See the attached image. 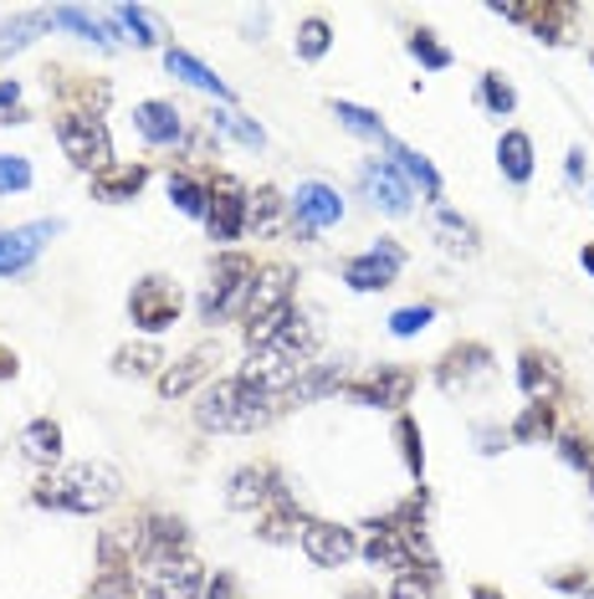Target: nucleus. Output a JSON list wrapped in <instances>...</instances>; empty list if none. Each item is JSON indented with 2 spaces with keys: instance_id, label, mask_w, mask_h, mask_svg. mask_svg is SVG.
I'll return each instance as SVG.
<instances>
[{
  "instance_id": "obj_1",
  "label": "nucleus",
  "mask_w": 594,
  "mask_h": 599,
  "mask_svg": "<svg viewBox=\"0 0 594 599\" xmlns=\"http://www.w3.org/2000/svg\"><path fill=\"white\" fill-rule=\"evenodd\" d=\"M123 477L108 461H78L62 466L37 487L41 507H62V512H103L108 502H119Z\"/></svg>"
},
{
  "instance_id": "obj_2",
  "label": "nucleus",
  "mask_w": 594,
  "mask_h": 599,
  "mask_svg": "<svg viewBox=\"0 0 594 599\" xmlns=\"http://www.w3.org/2000/svg\"><path fill=\"white\" fill-rule=\"evenodd\" d=\"M195 420L205 430H256L272 420V399L241 379H215L195 405Z\"/></svg>"
},
{
  "instance_id": "obj_3",
  "label": "nucleus",
  "mask_w": 594,
  "mask_h": 599,
  "mask_svg": "<svg viewBox=\"0 0 594 599\" xmlns=\"http://www.w3.org/2000/svg\"><path fill=\"white\" fill-rule=\"evenodd\" d=\"M241 313H246V344L251 348L272 344L278 328L292 318V272L288 266H266V272H256Z\"/></svg>"
},
{
  "instance_id": "obj_4",
  "label": "nucleus",
  "mask_w": 594,
  "mask_h": 599,
  "mask_svg": "<svg viewBox=\"0 0 594 599\" xmlns=\"http://www.w3.org/2000/svg\"><path fill=\"white\" fill-rule=\"evenodd\" d=\"M251 277H256V266H251V256H241V252H221V256H215L211 287H205V297H200V318H205V323H221L225 313H236V307H246Z\"/></svg>"
},
{
  "instance_id": "obj_5",
  "label": "nucleus",
  "mask_w": 594,
  "mask_h": 599,
  "mask_svg": "<svg viewBox=\"0 0 594 599\" xmlns=\"http://www.w3.org/2000/svg\"><path fill=\"white\" fill-rule=\"evenodd\" d=\"M57 139H62V154L78 164V170L103 174L108 164H113V139H108L103 119H93V113H67V119L57 123Z\"/></svg>"
},
{
  "instance_id": "obj_6",
  "label": "nucleus",
  "mask_w": 594,
  "mask_h": 599,
  "mask_svg": "<svg viewBox=\"0 0 594 599\" xmlns=\"http://www.w3.org/2000/svg\"><path fill=\"white\" fill-rule=\"evenodd\" d=\"M236 379H241V385H251V389H262L266 399H272V395H292L298 379H303V364L282 359L278 348H251V359L241 364Z\"/></svg>"
},
{
  "instance_id": "obj_7",
  "label": "nucleus",
  "mask_w": 594,
  "mask_h": 599,
  "mask_svg": "<svg viewBox=\"0 0 594 599\" xmlns=\"http://www.w3.org/2000/svg\"><path fill=\"white\" fill-rule=\"evenodd\" d=\"M129 313L139 328L159 333V328H170L174 318H180V287L164 277H144L139 287L129 293Z\"/></svg>"
},
{
  "instance_id": "obj_8",
  "label": "nucleus",
  "mask_w": 594,
  "mask_h": 599,
  "mask_svg": "<svg viewBox=\"0 0 594 599\" xmlns=\"http://www.w3.org/2000/svg\"><path fill=\"white\" fill-rule=\"evenodd\" d=\"M400 266H405V252H400L395 241H380V246H370L364 256H354L344 266V282L354 293H380V287H390L400 277Z\"/></svg>"
},
{
  "instance_id": "obj_9",
  "label": "nucleus",
  "mask_w": 594,
  "mask_h": 599,
  "mask_svg": "<svg viewBox=\"0 0 594 599\" xmlns=\"http://www.w3.org/2000/svg\"><path fill=\"white\" fill-rule=\"evenodd\" d=\"M292 215H298V236H313V231L344 221V200H339L333 185H323V180H308L292 195Z\"/></svg>"
},
{
  "instance_id": "obj_10",
  "label": "nucleus",
  "mask_w": 594,
  "mask_h": 599,
  "mask_svg": "<svg viewBox=\"0 0 594 599\" xmlns=\"http://www.w3.org/2000/svg\"><path fill=\"white\" fill-rule=\"evenodd\" d=\"M57 221H37V226H16L0 236V277H21L31 262H37V252L47 246V236H57Z\"/></svg>"
},
{
  "instance_id": "obj_11",
  "label": "nucleus",
  "mask_w": 594,
  "mask_h": 599,
  "mask_svg": "<svg viewBox=\"0 0 594 599\" xmlns=\"http://www.w3.org/2000/svg\"><path fill=\"white\" fill-rule=\"evenodd\" d=\"M303 554L318 564V569H344V564L359 554V544H354V532L339 528V522H308Z\"/></svg>"
},
{
  "instance_id": "obj_12",
  "label": "nucleus",
  "mask_w": 594,
  "mask_h": 599,
  "mask_svg": "<svg viewBox=\"0 0 594 599\" xmlns=\"http://www.w3.org/2000/svg\"><path fill=\"white\" fill-rule=\"evenodd\" d=\"M359 185H364V195H370V205H380L384 215H405L410 211V185L400 180L395 164L384 160H370L364 170H359Z\"/></svg>"
},
{
  "instance_id": "obj_13",
  "label": "nucleus",
  "mask_w": 594,
  "mask_h": 599,
  "mask_svg": "<svg viewBox=\"0 0 594 599\" xmlns=\"http://www.w3.org/2000/svg\"><path fill=\"white\" fill-rule=\"evenodd\" d=\"M205 226H211V241H236L241 231H246V195L236 190V180H221V185L211 190Z\"/></svg>"
},
{
  "instance_id": "obj_14",
  "label": "nucleus",
  "mask_w": 594,
  "mask_h": 599,
  "mask_svg": "<svg viewBox=\"0 0 594 599\" xmlns=\"http://www.w3.org/2000/svg\"><path fill=\"white\" fill-rule=\"evenodd\" d=\"M410 379L405 369H380L370 374V379H359V385H349V399L354 405H370V410H395V405H405L410 399Z\"/></svg>"
},
{
  "instance_id": "obj_15",
  "label": "nucleus",
  "mask_w": 594,
  "mask_h": 599,
  "mask_svg": "<svg viewBox=\"0 0 594 599\" xmlns=\"http://www.w3.org/2000/svg\"><path fill=\"white\" fill-rule=\"evenodd\" d=\"M149 585H154L159 599H200V589H205V579H200V564L195 559H164L149 569Z\"/></svg>"
},
{
  "instance_id": "obj_16",
  "label": "nucleus",
  "mask_w": 594,
  "mask_h": 599,
  "mask_svg": "<svg viewBox=\"0 0 594 599\" xmlns=\"http://www.w3.org/2000/svg\"><path fill=\"white\" fill-rule=\"evenodd\" d=\"M211 364H215V348L211 344H200V348H190L180 364H170V369L159 374V395L164 399H174V395H185L190 385H200L205 374H211Z\"/></svg>"
},
{
  "instance_id": "obj_17",
  "label": "nucleus",
  "mask_w": 594,
  "mask_h": 599,
  "mask_svg": "<svg viewBox=\"0 0 594 599\" xmlns=\"http://www.w3.org/2000/svg\"><path fill=\"white\" fill-rule=\"evenodd\" d=\"M266 348H278L282 359H292V364H303V369H308V359L318 354V323L308 318V313H292Z\"/></svg>"
},
{
  "instance_id": "obj_18",
  "label": "nucleus",
  "mask_w": 594,
  "mask_h": 599,
  "mask_svg": "<svg viewBox=\"0 0 594 599\" xmlns=\"http://www.w3.org/2000/svg\"><path fill=\"white\" fill-rule=\"evenodd\" d=\"M144 180H149L144 164H108L103 174H93V195L108 200V205H123V200H133L144 190Z\"/></svg>"
},
{
  "instance_id": "obj_19",
  "label": "nucleus",
  "mask_w": 594,
  "mask_h": 599,
  "mask_svg": "<svg viewBox=\"0 0 594 599\" xmlns=\"http://www.w3.org/2000/svg\"><path fill=\"white\" fill-rule=\"evenodd\" d=\"M133 129L144 133L149 144H174V139H180V108L149 98V103L133 108Z\"/></svg>"
},
{
  "instance_id": "obj_20",
  "label": "nucleus",
  "mask_w": 594,
  "mask_h": 599,
  "mask_svg": "<svg viewBox=\"0 0 594 599\" xmlns=\"http://www.w3.org/2000/svg\"><path fill=\"white\" fill-rule=\"evenodd\" d=\"M364 559H370L374 569H395V573H410V569H415V559L405 554V544H400V532L390 528V522H370V544H364Z\"/></svg>"
},
{
  "instance_id": "obj_21",
  "label": "nucleus",
  "mask_w": 594,
  "mask_h": 599,
  "mask_svg": "<svg viewBox=\"0 0 594 599\" xmlns=\"http://www.w3.org/2000/svg\"><path fill=\"white\" fill-rule=\"evenodd\" d=\"M517 385H523L528 405H554V395H558L554 359H543V354H523V364H517Z\"/></svg>"
},
{
  "instance_id": "obj_22",
  "label": "nucleus",
  "mask_w": 594,
  "mask_h": 599,
  "mask_svg": "<svg viewBox=\"0 0 594 599\" xmlns=\"http://www.w3.org/2000/svg\"><path fill=\"white\" fill-rule=\"evenodd\" d=\"M266 497H278V487H272V471H266V466H241L236 477H231V487H225V502L236 507V512H246V507H262Z\"/></svg>"
},
{
  "instance_id": "obj_23",
  "label": "nucleus",
  "mask_w": 594,
  "mask_h": 599,
  "mask_svg": "<svg viewBox=\"0 0 594 599\" xmlns=\"http://www.w3.org/2000/svg\"><path fill=\"white\" fill-rule=\"evenodd\" d=\"M492 364V354L482 344H462V348H451L446 354V364H441V389H462V385H472V374H482Z\"/></svg>"
},
{
  "instance_id": "obj_24",
  "label": "nucleus",
  "mask_w": 594,
  "mask_h": 599,
  "mask_svg": "<svg viewBox=\"0 0 594 599\" xmlns=\"http://www.w3.org/2000/svg\"><path fill=\"white\" fill-rule=\"evenodd\" d=\"M47 27H52V11H21V16H11V21L0 27V62H6V57H16V52H27V47Z\"/></svg>"
},
{
  "instance_id": "obj_25",
  "label": "nucleus",
  "mask_w": 594,
  "mask_h": 599,
  "mask_svg": "<svg viewBox=\"0 0 594 599\" xmlns=\"http://www.w3.org/2000/svg\"><path fill=\"white\" fill-rule=\"evenodd\" d=\"M164 67H170L174 78H185L190 88H200V93H215V98H231V88H225L221 78H215L211 67L205 62H195V57L190 52H180V47H170V52H164Z\"/></svg>"
},
{
  "instance_id": "obj_26",
  "label": "nucleus",
  "mask_w": 594,
  "mask_h": 599,
  "mask_svg": "<svg viewBox=\"0 0 594 599\" xmlns=\"http://www.w3.org/2000/svg\"><path fill=\"white\" fill-rule=\"evenodd\" d=\"M339 389H344V364H308V374L298 379L292 399H298V405H313V399L339 395Z\"/></svg>"
},
{
  "instance_id": "obj_27",
  "label": "nucleus",
  "mask_w": 594,
  "mask_h": 599,
  "mask_svg": "<svg viewBox=\"0 0 594 599\" xmlns=\"http://www.w3.org/2000/svg\"><path fill=\"white\" fill-rule=\"evenodd\" d=\"M282 205H288V200H282L272 185H262L256 195H246V226H256V236H278L282 231Z\"/></svg>"
},
{
  "instance_id": "obj_28",
  "label": "nucleus",
  "mask_w": 594,
  "mask_h": 599,
  "mask_svg": "<svg viewBox=\"0 0 594 599\" xmlns=\"http://www.w3.org/2000/svg\"><path fill=\"white\" fill-rule=\"evenodd\" d=\"M21 451H27L31 461L52 466L57 456H62V426H57V420H31V426L21 430Z\"/></svg>"
},
{
  "instance_id": "obj_29",
  "label": "nucleus",
  "mask_w": 594,
  "mask_h": 599,
  "mask_svg": "<svg viewBox=\"0 0 594 599\" xmlns=\"http://www.w3.org/2000/svg\"><path fill=\"white\" fill-rule=\"evenodd\" d=\"M497 160H502V174L523 185V180L533 174V139H528V133H517V129H513V133H502Z\"/></svg>"
},
{
  "instance_id": "obj_30",
  "label": "nucleus",
  "mask_w": 594,
  "mask_h": 599,
  "mask_svg": "<svg viewBox=\"0 0 594 599\" xmlns=\"http://www.w3.org/2000/svg\"><path fill=\"white\" fill-rule=\"evenodd\" d=\"M298 528H308V522L298 518V507H292L288 497L278 493V507L266 512V518H262V528H256V532H262L266 544H288V538H298Z\"/></svg>"
},
{
  "instance_id": "obj_31",
  "label": "nucleus",
  "mask_w": 594,
  "mask_h": 599,
  "mask_svg": "<svg viewBox=\"0 0 594 599\" xmlns=\"http://www.w3.org/2000/svg\"><path fill=\"white\" fill-rule=\"evenodd\" d=\"M436 236H441V246H446V252H462V256L476 252V231L466 226L456 211H446V205L436 211Z\"/></svg>"
},
{
  "instance_id": "obj_32",
  "label": "nucleus",
  "mask_w": 594,
  "mask_h": 599,
  "mask_svg": "<svg viewBox=\"0 0 594 599\" xmlns=\"http://www.w3.org/2000/svg\"><path fill=\"white\" fill-rule=\"evenodd\" d=\"M548 436H554V405H528L513 420V440H523V446H538Z\"/></svg>"
},
{
  "instance_id": "obj_33",
  "label": "nucleus",
  "mask_w": 594,
  "mask_h": 599,
  "mask_svg": "<svg viewBox=\"0 0 594 599\" xmlns=\"http://www.w3.org/2000/svg\"><path fill=\"white\" fill-rule=\"evenodd\" d=\"M52 21H57V27H72L82 41H98V47H113V37H108V31H103V21H93V16H88V11H78V6H57V11H52Z\"/></svg>"
},
{
  "instance_id": "obj_34",
  "label": "nucleus",
  "mask_w": 594,
  "mask_h": 599,
  "mask_svg": "<svg viewBox=\"0 0 594 599\" xmlns=\"http://www.w3.org/2000/svg\"><path fill=\"white\" fill-rule=\"evenodd\" d=\"M170 200L185 215H205V205H211V190H200L190 174H170Z\"/></svg>"
},
{
  "instance_id": "obj_35",
  "label": "nucleus",
  "mask_w": 594,
  "mask_h": 599,
  "mask_svg": "<svg viewBox=\"0 0 594 599\" xmlns=\"http://www.w3.org/2000/svg\"><path fill=\"white\" fill-rule=\"evenodd\" d=\"M159 364H164V354H159L154 344H129V348H119L113 369H119V374H154Z\"/></svg>"
},
{
  "instance_id": "obj_36",
  "label": "nucleus",
  "mask_w": 594,
  "mask_h": 599,
  "mask_svg": "<svg viewBox=\"0 0 594 599\" xmlns=\"http://www.w3.org/2000/svg\"><path fill=\"white\" fill-rule=\"evenodd\" d=\"M384 144H390V139H384ZM390 154H395V160H400V170H405L410 180H421V185H425V195H441V180H436V170H431V164H425L421 154H415V149H405V144H390Z\"/></svg>"
},
{
  "instance_id": "obj_37",
  "label": "nucleus",
  "mask_w": 594,
  "mask_h": 599,
  "mask_svg": "<svg viewBox=\"0 0 594 599\" xmlns=\"http://www.w3.org/2000/svg\"><path fill=\"white\" fill-rule=\"evenodd\" d=\"M329 41H333L329 21H318V16H308L303 27H298V57H308V62H318V57L329 52Z\"/></svg>"
},
{
  "instance_id": "obj_38",
  "label": "nucleus",
  "mask_w": 594,
  "mask_h": 599,
  "mask_svg": "<svg viewBox=\"0 0 594 599\" xmlns=\"http://www.w3.org/2000/svg\"><path fill=\"white\" fill-rule=\"evenodd\" d=\"M113 21H119V27L129 31L139 47H154V41H159V31H154V21H149L144 6H119V11H113Z\"/></svg>"
},
{
  "instance_id": "obj_39",
  "label": "nucleus",
  "mask_w": 594,
  "mask_h": 599,
  "mask_svg": "<svg viewBox=\"0 0 594 599\" xmlns=\"http://www.w3.org/2000/svg\"><path fill=\"white\" fill-rule=\"evenodd\" d=\"M333 113H339V123H344L349 133H359V139H380V144H384V129H380V119H374L370 108H354V103H333Z\"/></svg>"
},
{
  "instance_id": "obj_40",
  "label": "nucleus",
  "mask_w": 594,
  "mask_h": 599,
  "mask_svg": "<svg viewBox=\"0 0 594 599\" xmlns=\"http://www.w3.org/2000/svg\"><path fill=\"white\" fill-rule=\"evenodd\" d=\"M31 185V164L21 154H0V195H11V190H27Z\"/></svg>"
},
{
  "instance_id": "obj_41",
  "label": "nucleus",
  "mask_w": 594,
  "mask_h": 599,
  "mask_svg": "<svg viewBox=\"0 0 594 599\" xmlns=\"http://www.w3.org/2000/svg\"><path fill=\"white\" fill-rule=\"evenodd\" d=\"M431 318H436V307H425V303L421 307H400L395 318H390V333H395V338H410V333H421Z\"/></svg>"
},
{
  "instance_id": "obj_42",
  "label": "nucleus",
  "mask_w": 594,
  "mask_h": 599,
  "mask_svg": "<svg viewBox=\"0 0 594 599\" xmlns=\"http://www.w3.org/2000/svg\"><path fill=\"white\" fill-rule=\"evenodd\" d=\"M410 52L421 57L425 67H436V72H441V67H451V52L441 47L436 37H431V31H415V37H410Z\"/></svg>"
},
{
  "instance_id": "obj_43",
  "label": "nucleus",
  "mask_w": 594,
  "mask_h": 599,
  "mask_svg": "<svg viewBox=\"0 0 594 599\" xmlns=\"http://www.w3.org/2000/svg\"><path fill=\"white\" fill-rule=\"evenodd\" d=\"M482 98H487V108H497V113H513V88H507V82L497 78V72H487V78H482Z\"/></svg>"
},
{
  "instance_id": "obj_44",
  "label": "nucleus",
  "mask_w": 594,
  "mask_h": 599,
  "mask_svg": "<svg viewBox=\"0 0 594 599\" xmlns=\"http://www.w3.org/2000/svg\"><path fill=\"white\" fill-rule=\"evenodd\" d=\"M215 123H221V129H231V133H236V139H241V144H246V149H262V144H266V139H262V129H256V123H246V119H236V113H221V119H215Z\"/></svg>"
},
{
  "instance_id": "obj_45",
  "label": "nucleus",
  "mask_w": 594,
  "mask_h": 599,
  "mask_svg": "<svg viewBox=\"0 0 594 599\" xmlns=\"http://www.w3.org/2000/svg\"><path fill=\"white\" fill-rule=\"evenodd\" d=\"M400 440H405V461H410V471L421 477L425 451H421V430H415V420H400Z\"/></svg>"
},
{
  "instance_id": "obj_46",
  "label": "nucleus",
  "mask_w": 594,
  "mask_h": 599,
  "mask_svg": "<svg viewBox=\"0 0 594 599\" xmlns=\"http://www.w3.org/2000/svg\"><path fill=\"white\" fill-rule=\"evenodd\" d=\"M390 599H431V585H425L421 573L410 569V573H400V579H395V589H390Z\"/></svg>"
},
{
  "instance_id": "obj_47",
  "label": "nucleus",
  "mask_w": 594,
  "mask_h": 599,
  "mask_svg": "<svg viewBox=\"0 0 594 599\" xmlns=\"http://www.w3.org/2000/svg\"><path fill=\"white\" fill-rule=\"evenodd\" d=\"M558 446H564V461L568 466H580V471L590 466V446H584V436H564Z\"/></svg>"
},
{
  "instance_id": "obj_48",
  "label": "nucleus",
  "mask_w": 594,
  "mask_h": 599,
  "mask_svg": "<svg viewBox=\"0 0 594 599\" xmlns=\"http://www.w3.org/2000/svg\"><path fill=\"white\" fill-rule=\"evenodd\" d=\"M205 599H236V579L231 573H215L211 585H205Z\"/></svg>"
},
{
  "instance_id": "obj_49",
  "label": "nucleus",
  "mask_w": 594,
  "mask_h": 599,
  "mask_svg": "<svg viewBox=\"0 0 594 599\" xmlns=\"http://www.w3.org/2000/svg\"><path fill=\"white\" fill-rule=\"evenodd\" d=\"M16 103H21V82H0V108L16 113Z\"/></svg>"
},
{
  "instance_id": "obj_50",
  "label": "nucleus",
  "mask_w": 594,
  "mask_h": 599,
  "mask_svg": "<svg viewBox=\"0 0 594 599\" xmlns=\"http://www.w3.org/2000/svg\"><path fill=\"white\" fill-rule=\"evenodd\" d=\"M476 440H482V451H502V436H497V430H492V426H482V430H476Z\"/></svg>"
},
{
  "instance_id": "obj_51",
  "label": "nucleus",
  "mask_w": 594,
  "mask_h": 599,
  "mask_svg": "<svg viewBox=\"0 0 594 599\" xmlns=\"http://www.w3.org/2000/svg\"><path fill=\"white\" fill-rule=\"evenodd\" d=\"M16 374V354H6V348H0V379H11Z\"/></svg>"
},
{
  "instance_id": "obj_52",
  "label": "nucleus",
  "mask_w": 594,
  "mask_h": 599,
  "mask_svg": "<svg viewBox=\"0 0 594 599\" xmlns=\"http://www.w3.org/2000/svg\"><path fill=\"white\" fill-rule=\"evenodd\" d=\"M584 272L594 277V241H584Z\"/></svg>"
},
{
  "instance_id": "obj_53",
  "label": "nucleus",
  "mask_w": 594,
  "mask_h": 599,
  "mask_svg": "<svg viewBox=\"0 0 594 599\" xmlns=\"http://www.w3.org/2000/svg\"><path fill=\"white\" fill-rule=\"evenodd\" d=\"M472 599H502V595H492V589H472Z\"/></svg>"
}]
</instances>
